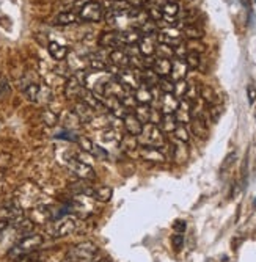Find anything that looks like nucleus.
I'll return each mask as SVG.
<instances>
[{
	"label": "nucleus",
	"mask_w": 256,
	"mask_h": 262,
	"mask_svg": "<svg viewBox=\"0 0 256 262\" xmlns=\"http://www.w3.org/2000/svg\"><path fill=\"white\" fill-rule=\"evenodd\" d=\"M99 248L93 242H81L71 247L66 253V262H94L99 258Z\"/></svg>",
	"instance_id": "obj_1"
},
{
	"label": "nucleus",
	"mask_w": 256,
	"mask_h": 262,
	"mask_svg": "<svg viewBox=\"0 0 256 262\" xmlns=\"http://www.w3.org/2000/svg\"><path fill=\"white\" fill-rule=\"evenodd\" d=\"M43 237L39 234H28L24 239H21L17 244L13 245V248L8 251V256L13 259H19L21 256H27V255H33L36 250H39L43 247Z\"/></svg>",
	"instance_id": "obj_2"
},
{
	"label": "nucleus",
	"mask_w": 256,
	"mask_h": 262,
	"mask_svg": "<svg viewBox=\"0 0 256 262\" xmlns=\"http://www.w3.org/2000/svg\"><path fill=\"white\" fill-rule=\"evenodd\" d=\"M39 198H41V190H39L33 182H25L14 191V201L24 210L33 209L38 204Z\"/></svg>",
	"instance_id": "obj_3"
},
{
	"label": "nucleus",
	"mask_w": 256,
	"mask_h": 262,
	"mask_svg": "<svg viewBox=\"0 0 256 262\" xmlns=\"http://www.w3.org/2000/svg\"><path fill=\"white\" fill-rule=\"evenodd\" d=\"M139 138V143L145 145V146H153V148H164L167 145V140H165V134L159 129V126L156 124H143V130L142 134L137 137Z\"/></svg>",
	"instance_id": "obj_4"
},
{
	"label": "nucleus",
	"mask_w": 256,
	"mask_h": 262,
	"mask_svg": "<svg viewBox=\"0 0 256 262\" xmlns=\"http://www.w3.org/2000/svg\"><path fill=\"white\" fill-rule=\"evenodd\" d=\"M76 229H77V217L71 214H65L54 220L51 229H49V234H51V237L62 239L73 234Z\"/></svg>",
	"instance_id": "obj_5"
},
{
	"label": "nucleus",
	"mask_w": 256,
	"mask_h": 262,
	"mask_svg": "<svg viewBox=\"0 0 256 262\" xmlns=\"http://www.w3.org/2000/svg\"><path fill=\"white\" fill-rule=\"evenodd\" d=\"M22 91L28 100H32L35 104L47 105L52 99V91L44 85H38L33 82H27L25 85H21Z\"/></svg>",
	"instance_id": "obj_6"
},
{
	"label": "nucleus",
	"mask_w": 256,
	"mask_h": 262,
	"mask_svg": "<svg viewBox=\"0 0 256 262\" xmlns=\"http://www.w3.org/2000/svg\"><path fill=\"white\" fill-rule=\"evenodd\" d=\"M139 73L140 71H137V69H132V68H123V69L118 68L115 71V74H113V77L121 85H124L127 89H131V91H132V89H137L142 85Z\"/></svg>",
	"instance_id": "obj_7"
},
{
	"label": "nucleus",
	"mask_w": 256,
	"mask_h": 262,
	"mask_svg": "<svg viewBox=\"0 0 256 262\" xmlns=\"http://www.w3.org/2000/svg\"><path fill=\"white\" fill-rule=\"evenodd\" d=\"M68 168L73 175H76L79 179L82 180H94L96 179V173L90 164L84 162V160L77 159V157H71L68 159Z\"/></svg>",
	"instance_id": "obj_8"
},
{
	"label": "nucleus",
	"mask_w": 256,
	"mask_h": 262,
	"mask_svg": "<svg viewBox=\"0 0 256 262\" xmlns=\"http://www.w3.org/2000/svg\"><path fill=\"white\" fill-rule=\"evenodd\" d=\"M156 41L161 43V44L176 47V46H179L181 43H184V38H182L181 30H178L176 27H164L157 32Z\"/></svg>",
	"instance_id": "obj_9"
},
{
	"label": "nucleus",
	"mask_w": 256,
	"mask_h": 262,
	"mask_svg": "<svg viewBox=\"0 0 256 262\" xmlns=\"http://www.w3.org/2000/svg\"><path fill=\"white\" fill-rule=\"evenodd\" d=\"M79 17L85 22H99L104 17V8L97 2H86L82 5Z\"/></svg>",
	"instance_id": "obj_10"
},
{
	"label": "nucleus",
	"mask_w": 256,
	"mask_h": 262,
	"mask_svg": "<svg viewBox=\"0 0 256 262\" xmlns=\"http://www.w3.org/2000/svg\"><path fill=\"white\" fill-rule=\"evenodd\" d=\"M24 217V209L19 206L16 201H11L5 206L0 207V221H5L8 225L16 223L17 220Z\"/></svg>",
	"instance_id": "obj_11"
},
{
	"label": "nucleus",
	"mask_w": 256,
	"mask_h": 262,
	"mask_svg": "<svg viewBox=\"0 0 256 262\" xmlns=\"http://www.w3.org/2000/svg\"><path fill=\"white\" fill-rule=\"evenodd\" d=\"M81 102H84L85 105H88L91 110H94V112H104L105 108V104H104V100L101 96H97L94 91H91V89H88V88H84L82 89V93H81Z\"/></svg>",
	"instance_id": "obj_12"
},
{
	"label": "nucleus",
	"mask_w": 256,
	"mask_h": 262,
	"mask_svg": "<svg viewBox=\"0 0 256 262\" xmlns=\"http://www.w3.org/2000/svg\"><path fill=\"white\" fill-rule=\"evenodd\" d=\"M139 156L143 160H146V162H153V164H164L167 160V154L161 148H153V146H145V145H140Z\"/></svg>",
	"instance_id": "obj_13"
},
{
	"label": "nucleus",
	"mask_w": 256,
	"mask_h": 262,
	"mask_svg": "<svg viewBox=\"0 0 256 262\" xmlns=\"http://www.w3.org/2000/svg\"><path fill=\"white\" fill-rule=\"evenodd\" d=\"M131 93V89H127L124 85H121L115 77H112L110 80H107L104 88H102V96L105 97H115V99H121L124 94Z\"/></svg>",
	"instance_id": "obj_14"
},
{
	"label": "nucleus",
	"mask_w": 256,
	"mask_h": 262,
	"mask_svg": "<svg viewBox=\"0 0 256 262\" xmlns=\"http://www.w3.org/2000/svg\"><path fill=\"white\" fill-rule=\"evenodd\" d=\"M179 107V99L176 97L173 93H162L159 97V108L162 115H173Z\"/></svg>",
	"instance_id": "obj_15"
},
{
	"label": "nucleus",
	"mask_w": 256,
	"mask_h": 262,
	"mask_svg": "<svg viewBox=\"0 0 256 262\" xmlns=\"http://www.w3.org/2000/svg\"><path fill=\"white\" fill-rule=\"evenodd\" d=\"M142 38H143V33L140 32V28H124L121 32H118V39H120L121 46L139 44Z\"/></svg>",
	"instance_id": "obj_16"
},
{
	"label": "nucleus",
	"mask_w": 256,
	"mask_h": 262,
	"mask_svg": "<svg viewBox=\"0 0 256 262\" xmlns=\"http://www.w3.org/2000/svg\"><path fill=\"white\" fill-rule=\"evenodd\" d=\"M123 127L126 130V134L134 135V137H139L142 134V130H143V123L131 112V113H127L123 118Z\"/></svg>",
	"instance_id": "obj_17"
},
{
	"label": "nucleus",
	"mask_w": 256,
	"mask_h": 262,
	"mask_svg": "<svg viewBox=\"0 0 256 262\" xmlns=\"http://www.w3.org/2000/svg\"><path fill=\"white\" fill-rule=\"evenodd\" d=\"M84 88L85 87L82 85L81 80L76 77V74H73L68 77L65 82V96L68 99H77V97H81V93Z\"/></svg>",
	"instance_id": "obj_18"
},
{
	"label": "nucleus",
	"mask_w": 256,
	"mask_h": 262,
	"mask_svg": "<svg viewBox=\"0 0 256 262\" xmlns=\"http://www.w3.org/2000/svg\"><path fill=\"white\" fill-rule=\"evenodd\" d=\"M190 69L189 66L185 65L184 60L181 58H173L171 62V71H170V79L173 80V82H179V80H185L187 77V73H189Z\"/></svg>",
	"instance_id": "obj_19"
},
{
	"label": "nucleus",
	"mask_w": 256,
	"mask_h": 262,
	"mask_svg": "<svg viewBox=\"0 0 256 262\" xmlns=\"http://www.w3.org/2000/svg\"><path fill=\"white\" fill-rule=\"evenodd\" d=\"M190 132L195 135V137H198V138H208L209 135V129H208V121H204L201 116H192L190 119Z\"/></svg>",
	"instance_id": "obj_20"
},
{
	"label": "nucleus",
	"mask_w": 256,
	"mask_h": 262,
	"mask_svg": "<svg viewBox=\"0 0 256 262\" xmlns=\"http://www.w3.org/2000/svg\"><path fill=\"white\" fill-rule=\"evenodd\" d=\"M113 195V188L109 185H99V187H90V191H88V196L99 201V203H109Z\"/></svg>",
	"instance_id": "obj_21"
},
{
	"label": "nucleus",
	"mask_w": 256,
	"mask_h": 262,
	"mask_svg": "<svg viewBox=\"0 0 256 262\" xmlns=\"http://www.w3.org/2000/svg\"><path fill=\"white\" fill-rule=\"evenodd\" d=\"M109 62L112 63V66L115 68H129V62H131V57L127 52L121 49H113L112 52L109 54Z\"/></svg>",
	"instance_id": "obj_22"
},
{
	"label": "nucleus",
	"mask_w": 256,
	"mask_h": 262,
	"mask_svg": "<svg viewBox=\"0 0 256 262\" xmlns=\"http://www.w3.org/2000/svg\"><path fill=\"white\" fill-rule=\"evenodd\" d=\"M73 112L77 115L79 119H81L82 124H90L91 121L94 119V116H96L94 110H91L88 105H85L84 102H81V100H79V102L76 104V107H74Z\"/></svg>",
	"instance_id": "obj_23"
},
{
	"label": "nucleus",
	"mask_w": 256,
	"mask_h": 262,
	"mask_svg": "<svg viewBox=\"0 0 256 262\" xmlns=\"http://www.w3.org/2000/svg\"><path fill=\"white\" fill-rule=\"evenodd\" d=\"M170 156L173 157L174 162L182 164L189 157V146L187 143H181V142H174L170 148Z\"/></svg>",
	"instance_id": "obj_24"
},
{
	"label": "nucleus",
	"mask_w": 256,
	"mask_h": 262,
	"mask_svg": "<svg viewBox=\"0 0 256 262\" xmlns=\"http://www.w3.org/2000/svg\"><path fill=\"white\" fill-rule=\"evenodd\" d=\"M153 71L159 76V77H169L170 71H171V60H167V58H159L154 55V62L151 66Z\"/></svg>",
	"instance_id": "obj_25"
},
{
	"label": "nucleus",
	"mask_w": 256,
	"mask_h": 262,
	"mask_svg": "<svg viewBox=\"0 0 256 262\" xmlns=\"http://www.w3.org/2000/svg\"><path fill=\"white\" fill-rule=\"evenodd\" d=\"M47 52L49 55H51L54 60H57V62H63V60L68 57V47L60 44V43H57V41H51L47 44Z\"/></svg>",
	"instance_id": "obj_26"
},
{
	"label": "nucleus",
	"mask_w": 256,
	"mask_h": 262,
	"mask_svg": "<svg viewBox=\"0 0 256 262\" xmlns=\"http://www.w3.org/2000/svg\"><path fill=\"white\" fill-rule=\"evenodd\" d=\"M134 97L137 100V104H151L154 100L153 88H148L145 85H140L137 89H134Z\"/></svg>",
	"instance_id": "obj_27"
},
{
	"label": "nucleus",
	"mask_w": 256,
	"mask_h": 262,
	"mask_svg": "<svg viewBox=\"0 0 256 262\" xmlns=\"http://www.w3.org/2000/svg\"><path fill=\"white\" fill-rule=\"evenodd\" d=\"M139 50H140L142 57H154V54H156L154 36H143L139 43Z\"/></svg>",
	"instance_id": "obj_28"
},
{
	"label": "nucleus",
	"mask_w": 256,
	"mask_h": 262,
	"mask_svg": "<svg viewBox=\"0 0 256 262\" xmlns=\"http://www.w3.org/2000/svg\"><path fill=\"white\" fill-rule=\"evenodd\" d=\"M123 138V134L120 130H116L115 127H105L101 130V140L104 143H109V145H116L120 143Z\"/></svg>",
	"instance_id": "obj_29"
},
{
	"label": "nucleus",
	"mask_w": 256,
	"mask_h": 262,
	"mask_svg": "<svg viewBox=\"0 0 256 262\" xmlns=\"http://www.w3.org/2000/svg\"><path fill=\"white\" fill-rule=\"evenodd\" d=\"M200 99L208 105H214L219 102L217 93H215V89L209 85H200Z\"/></svg>",
	"instance_id": "obj_30"
},
{
	"label": "nucleus",
	"mask_w": 256,
	"mask_h": 262,
	"mask_svg": "<svg viewBox=\"0 0 256 262\" xmlns=\"http://www.w3.org/2000/svg\"><path fill=\"white\" fill-rule=\"evenodd\" d=\"M159 129L167 135V134H173L174 129L178 127V121H176L174 115H162L161 121H159Z\"/></svg>",
	"instance_id": "obj_31"
},
{
	"label": "nucleus",
	"mask_w": 256,
	"mask_h": 262,
	"mask_svg": "<svg viewBox=\"0 0 256 262\" xmlns=\"http://www.w3.org/2000/svg\"><path fill=\"white\" fill-rule=\"evenodd\" d=\"M139 74H140L142 85H145L148 88H156L157 87V82H159V76H157L153 69H142Z\"/></svg>",
	"instance_id": "obj_32"
},
{
	"label": "nucleus",
	"mask_w": 256,
	"mask_h": 262,
	"mask_svg": "<svg viewBox=\"0 0 256 262\" xmlns=\"http://www.w3.org/2000/svg\"><path fill=\"white\" fill-rule=\"evenodd\" d=\"M151 112H153V107L150 104H139L134 108V115L139 118L143 124H148L151 121Z\"/></svg>",
	"instance_id": "obj_33"
},
{
	"label": "nucleus",
	"mask_w": 256,
	"mask_h": 262,
	"mask_svg": "<svg viewBox=\"0 0 256 262\" xmlns=\"http://www.w3.org/2000/svg\"><path fill=\"white\" fill-rule=\"evenodd\" d=\"M181 33H182V38H185L187 41H190V39H201L204 36L203 28L198 25H184Z\"/></svg>",
	"instance_id": "obj_34"
},
{
	"label": "nucleus",
	"mask_w": 256,
	"mask_h": 262,
	"mask_svg": "<svg viewBox=\"0 0 256 262\" xmlns=\"http://www.w3.org/2000/svg\"><path fill=\"white\" fill-rule=\"evenodd\" d=\"M99 44L104 46V47H118L121 46L120 44V39H118V32H113V30H110V32H104L99 38Z\"/></svg>",
	"instance_id": "obj_35"
},
{
	"label": "nucleus",
	"mask_w": 256,
	"mask_h": 262,
	"mask_svg": "<svg viewBox=\"0 0 256 262\" xmlns=\"http://www.w3.org/2000/svg\"><path fill=\"white\" fill-rule=\"evenodd\" d=\"M39 118H41V121L46 124V126H49V127H54V126H57L58 124V121H60V118H58V115L55 113V112H52L51 108H43V112H41V115H39Z\"/></svg>",
	"instance_id": "obj_36"
},
{
	"label": "nucleus",
	"mask_w": 256,
	"mask_h": 262,
	"mask_svg": "<svg viewBox=\"0 0 256 262\" xmlns=\"http://www.w3.org/2000/svg\"><path fill=\"white\" fill-rule=\"evenodd\" d=\"M182 99H187L190 100V102H195V100L200 99V85L190 80V82H187V91L184 94Z\"/></svg>",
	"instance_id": "obj_37"
},
{
	"label": "nucleus",
	"mask_w": 256,
	"mask_h": 262,
	"mask_svg": "<svg viewBox=\"0 0 256 262\" xmlns=\"http://www.w3.org/2000/svg\"><path fill=\"white\" fill-rule=\"evenodd\" d=\"M174 142H181V143H189L190 140V130L185 124H178V127L174 129L173 132Z\"/></svg>",
	"instance_id": "obj_38"
},
{
	"label": "nucleus",
	"mask_w": 256,
	"mask_h": 262,
	"mask_svg": "<svg viewBox=\"0 0 256 262\" xmlns=\"http://www.w3.org/2000/svg\"><path fill=\"white\" fill-rule=\"evenodd\" d=\"M63 123L66 126V130H73V132H76V130H79V129L82 127L81 119L77 118V115L74 112H68Z\"/></svg>",
	"instance_id": "obj_39"
},
{
	"label": "nucleus",
	"mask_w": 256,
	"mask_h": 262,
	"mask_svg": "<svg viewBox=\"0 0 256 262\" xmlns=\"http://www.w3.org/2000/svg\"><path fill=\"white\" fill-rule=\"evenodd\" d=\"M156 57L159 58H167V60H173L174 58V49L171 46H167V44H161L157 43L156 44Z\"/></svg>",
	"instance_id": "obj_40"
},
{
	"label": "nucleus",
	"mask_w": 256,
	"mask_h": 262,
	"mask_svg": "<svg viewBox=\"0 0 256 262\" xmlns=\"http://www.w3.org/2000/svg\"><path fill=\"white\" fill-rule=\"evenodd\" d=\"M185 47H187V52L189 54H204L206 52V46L200 41V39H190V41H185L184 43Z\"/></svg>",
	"instance_id": "obj_41"
},
{
	"label": "nucleus",
	"mask_w": 256,
	"mask_h": 262,
	"mask_svg": "<svg viewBox=\"0 0 256 262\" xmlns=\"http://www.w3.org/2000/svg\"><path fill=\"white\" fill-rule=\"evenodd\" d=\"M77 21V16L71 11H65L55 16V24L57 25H71Z\"/></svg>",
	"instance_id": "obj_42"
},
{
	"label": "nucleus",
	"mask_w": 256,
	"mask_h": 262,
	"mask_svg": "<svg viewBox=\"0 0 256 262\" xmlns=\"http://www.w3.org/2000/svg\"><path fill=\"white\" fill-rule=\"evenodd\" d=\"M157 88H159L161 93H173L174 82H173L170 77H159V82H157Z\"/></svg>",
	"instance_id": "obj_43"
},
{
	"label": "nucleus",
	"mask_w": 256,
	"mask_h": 262,
	"mask_svg": "<svg viewBox=\"0 0 256 262\" xmlns=\"http://www.w3.org/2000/svg\"><path fill=\"white\" fill-rule=\"evenodd\" d=\"M185 65L189 66V69H193V71H196V69L201 68V55L198 54H187L185 58H184Z\"/></svg>",
	"instance_id": "obj_44"
},
{
	"label": "nucleus",
	"mask_w": 256,
	"mask_h": 262,
	"mask_svg": "<svg viewBox=\"0 0 256 262\" xmlns=\"http://www.w3.org/2000/svg\"><path fill=\"white\" fill-rule=\"evenodd\" d=\"M173 115H174L176 121H178V124H187V123H190V119H192V112H189V110H182L179 107Z\"/></svg>",
	"instance_id": "obj_45"
},
{
	"label": "nucleus",
	"mask_w": 256,
	"mask_h": 262,
	"mask_svg": "<svg viewBox=\"0 0 256 262\" xmlns=\"http://www.w3.org/2000/svg\"><path fill=\"white\" fill-rule=\"evenodd\" d=\"M161 9H162V14H164V16L176 17V16L179 14V5H178V3H170V2H167Z\"/></svg>",
	"instance_id": "obj_46"
},
{
	"label": "nucleus",
	"mask_w": 256,
	"mask_h": 262,
	"mask_svg": "<svg viewBox=\"0 0 256 262\" xmlns=\"http://www.w3.org/2000/svg\"><path fill=\"white\" fill-rule=\"evenodd\" d=\"M187 91V80H179V82H174V89H173V94L178 97V99H182L184 94Z\"/></svg>",
	"instance_id": "obj_47"
},
{
	"label": "nucleus",
	"mask_w": 256,
	"mask_h": 262,
	"mask_svg": "<svg viewBox=\"0 0 256 262\" xmlns=\"http://www.w3.org/2000/svg\"><path fill=\"white\" fill-rule=\"evenodd\" d=\"M88 66H90L91 71H107V68H109L107 63L102 62V60H99V58H91Z\"/></svg>",
	"instance_id": "obj_48"
},
{
	"label": "nucleus",
	"mask_w": 256,
	"mask_h": 262,
	"mask_svg": "<svg viewBox=\"0 0 256 262\" xmlns=\"http://www.w3.org/2000/svg\"><path fill=\"white\" fill-rule=\"evenodd\" d=\"M222 112H223V108L220 105H217V104L208 107V115H209V119H212V121H217L220 118Z\"/></svg>",
	"instance_id": "obj_49"
},
{
	"label": "nucleus",
	"mask_w": 256,
	"mask_h": 262,
	"mask_svg": "<svg viewBox=\"0 0 256 262\" xmlns=\"http://www.w3.org/2000/svg\"><path fill=\"white\" fill-rule=\"evenodd\" d=\"M236 156H238V154H236V151H231V153L225 157L223 164H222V171H226V170H228V168L236 162Z\"/></svg>",
	"instance_id": "obj_50"
},
{
	"label": "nucleus",
	"mask_w": 256,
	"mask_h": 262,
	"mask_svg": "<svg viewBox=\"0 0 256 262\" xmlns=\"http://www.w3.org/2000/svg\"><path fill=\"white\" fill-rule=\"evenodd\" d=\"M171 244H173L174 251H181V248L184 245V236L182 234H174L173 239H171Z\"/></svg>",
	"instance_id": "obj_51"
},
{
	"label": "nucleus",
	"mask_w": 256,
	"mask_h": 262,
	"mask_svg": "<svg viewBox=\"0 0 256 262\" xmlns=\"http://www.w3.org/2000/svg\"><path fill=\"white\" fill-rule=\"evenodd\" d=\"M173 49H174V58H181V60H184L185 55L189 54V52H187V47H185L184 43H181L179 46H176V47H173Z\"/></svg>",
	"instance_id": "obj_52"
},
{
	"label": "nucleus",
	"mask_w": 256,
	"mask_h": 262,
	"mask_svg": "<svg viewBox=\"0 0 256 262\" xmlns=\"http://www.w3.org/2000/svg\"><path fill=\"white\" fill-rule=\"evenodd\" d=\"M173 229H174V234H182V236H184L185 221H184V220H176L174 225H173Z\"/></svg>",
	"instance_id": "obj_53"
},
{
	"label": "nucleus",
	"mask_w": 256,
	"mask_h": 262,
	"mask_svg": "<svg viewBox=\"0 0 256 262\" xmlns=\"http://www.w3.org/2000/svg\"><path fill=\"white\" fill-rule=\"evenodd\" d=\"M247 97H249V102L250 105H253L256 102V88L253 85H249L247 87Z\"/></svg>",
	"instance_id": "obj_54"
},
{
	"label": "nucleus",
	"mask_w": 256,
	"mask_h": 262,
	"mask_svg": "<svg viewBox=\"0 0 256 262\" xmlns=\"http://www.w3.org/2000/svg\"><path fill=\"white\" fill-rule=\"evenodd\" d=\"M8 89V80L5 77H0V96Z\"/></svg>",
	"instance_id": "obj_55"
},
{
	"label": "nucleus",
	"mask_w": 256,
	"mask_h": 262,
	"mask_svg": "<svg viewBox=\"0 0 256 262\" xmlns=\"http://www.w3.org/2000/svg\"><path fill=\"white\" fill-rule=\"evenodd\" d=\"M19 262H39L36 256H32V255H27V256H21L17 259Z\"/></svg>",
	"instance_id": "obj_56"
},
{
	"label": "nucleus",
	"mask_w": 256,
	"mask_h": 262,
	"mask_svg": "<svg viewBox=\"0 0 256 262\" xmlns=\"http://www.w3.org/2000/svg\"><path fill=\"white\" fill-rule=\"evenodd\" d=\"M241 3L244 5V8H247V9H249L250 5H252V3H250V0H241Z\"/></svg>",
	"instance_id": "obj_57"
},
{
	"label": "nucleus",
	"mask_w": 256,
	"mask_h": 262,
	"mask_svg": "<svg viewBox=\"0 0 256 262\" xmlns=\"http://www.w3.org/2000/svg\"><path fill=\"white\" fill-rule=\"evenodd\" d=\"M9 262H19V261H16V259H14V261H9Z\"/></svg>",
	"instance_id": "obj_58"
},
{
	"label": "nucleus",
	"mask_w": 256,
	"mask_h": 262,
	"mask_svg": "<svg viewBox=\"0 0 256 262\" xmlns=\"http://www.w3.org/2000/svg\"><path fill=\"white\" fill-rule=\"evenodd\" d=\"M255 207H256V198H255Z\"/></svg>",
	"instance_id": "obj_59"
},
{
	"label": "nucleus",
	"mask_w": 256,
	"mask_h": 262,
	"mask_svg": "<svg viewBox=\"0 0 256 262\" xmlns=\"http://www.w3.org/2000/svg\"><path fill=\"white\" fill-rule=\"evenodd\" d=\"M255 115H256V113H255Z\"/></svg>",
	"instance_id": "obj_60"
}]
</instances>
